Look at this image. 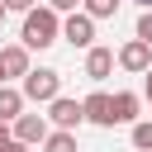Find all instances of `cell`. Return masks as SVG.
<instances>
[{"instance_id": "obj_1", "label": "cell", "mask_w": 152, "mask_h": 152, "mask_svg": "<svg viewBox=\"0 0 152 152\" xmlns=\"http://www.w3.org/2000/svg\"><path fill=\"white\" fill-rule=\"evenodd\" d=\"M19 43L24 48H52V43H62V14H52L48 5H33L28 14H24V28H19Z\"/></svg>"}, {"instance_id": "obj_4", "label": "cell", "mask_w": 152, "mask_h": 152, "mask_svg": "<svg viewBox=\"0 0 152 152\" xmlns=\"http://www.w3.org/2000/svg\"><path fill=\"white\" fill-rule=\"evenodd\" d=\"M52 128H48V119L43 114H19L14 124H10V138L14 142H24V147H43V138H48Z\"/></svg>"}, {"instance_id": "obj_15", "label": "cell", "mask_w": 152, "mask_h": 152, "mask_svg": "<svg viewBox=\"0 0 152 152\" xmlns=\"http://www.w3.org/2000/svg\"><path fill=\"white\" fill-rule=\"evenodd\" d=\"M133 38L152 48V10H142V14H138V33H133Z\"/></svg>"}, {"instance_id": "obj_3", "label": "cell", "mask_w": 152, "mask_h": 152, "mask_svg": "<svg viewBox=\"0 0 152 152\" xmlns=\"http://www.w3.org/2000/svg\"><path fill=\"white\" fill-rule=\"evenodd\" d=\"M48 128H62V133H76L81 124H86V114H81V100H66V95H57L52 104H48Z\"/></svg>"}, {"instance_id": "obj_10", "label": "cell", "mask_w": 152, "mask_h": 152, "mask_svg": "<svg viewBox=\"0 0 152 152\" xmlns=\"http://www.w3.org/2000/svg\"><path fill=\"white\" fill-rule=\"evenodd\" d=\"M81 114H86L90 124H100V128H114V114H109V95H104V90L86 95V100H81Z\"/></svg>"}, {"instance_id": "obj_20", "label": "cell", "mask_w": 152, "mask_h": 152, "mask_svg": "<svg viewBox=\"0 0 152 152\" xmlns=\"http://www.w3.org/2000/svg\"><path fill=\"white\" fill-rule=\"evenodd\" d=\"M5 142H10V124H0V147H5Z\"/></svg>"}, {"instance_id": "obj_14", "label": "cell", "mask_w": 152, "mask_h": 152, "mask_svg": "<svg viewBox=\"0 0 152 152\" xmlns=\"http://www.w3.org/2000/svg\"><path fill=\"white\" fill-rule=\"evenodd\" d=\"M133 147L138 152H152V119H138L133 124Z\"/></svg>"}, {"instance_id": "obj_22", "label": "cell", "mask_w": 152, "mask_h": 152, "mask_svg": "<svg viewBox=\"0 0 152 152\" xmlns=\"http://www.w3.org/2000/svg\"><path fill=\"white\" fill-rule=\"evenodd\" d=\"M0 24H5V5H0Z\"/></svg>"}, {"instance_id": "obj_7", "label": "cell", "mask_w": 152, "mask_h": 152, "mask_svg": "<svg viewBox=\"0 0 152 152\" xmlns=\"http://www.w3.org/2000/svg\"><path fill=\"white\" fill-rule=\"evenodd\" d=\"M14 76H19V81L28 76V48H24V43L0 48V86H5V81H14Z\"/></svg>"}, {"instance_id": "obj_17", "label": "cell", "mask_w": 152, "mask_h": 152, "mask_svg": "<svg viewBox=\"0 0 152 152\" xmlns=\"http://www.w3.org/2000/svg\"><path fill=\"white\" fill-rule=\"evenodd\" d=\"M0 5H5V14H10V10H14V14H28V10H33V0H0Z\"/></svg>"}, {"instance_id": "obj_2", "label": "cell", "mask_w": 152, "mask_h": 152, "mask_svg": "<svg viewBox=\"0 0 152 152\" xmlns=\"http://www.w3.org/2000/svg\"><path fill=\"white\" fill-rule=\"evenodd\" d=\"M19 95H24V104H28V100H33V104H52V100L62 95V71H52V66H28Z\"/></svg>"}, {"instance_id": "obj_13", "label": "cell", "mask_w": 152, "mask_h": 152, "mask_svg": "<svg viewBox=\"0 0 152 152\" xmlns=\"http://www.w3.org/2000/svg\"><path fill=\"white\" fill-rule=\"evenodd\" d=\"M81 14H90V19H114V14H119V0H81Z\"/></svg>"}, {"instance_id": "obj_8", "label": "cell", "mask_w": 152, "mask_h": 152, "mask_svg": "<svg viewBox=\"0 0 152 152\" xmlns=\"http://www.w3.org/2000/svg\"><path fill=\"white\" fill-rule=\"evenodd\" d=\"M138 109H142V95H133V90H114V95H109L114 124H138Z\"/></svg>"}, {"instance_id": "obj_9", "label": "cell", "mask_w": 152, "mask_h": 152, "mask_svg": "<svg viewBox=\"0 0 152 152\" xmlns=\"http://www.w3.org/2000/svg\"><path fill=\"white\" fill-rule=\"evenodd\" d=\"M109 71H114V48H100V43L86 48V76L90 81H104Z\"/></svg>"}, {"instance_id": "obj_6", "label": "cell", "mask_w": 152, "mask_h": 152, "mask_svg": "<svg viewBox=\"0 0 152 152\" xmlns=\"http://www.w3.org/2000/svg\"><path fill=\"white\" fill-rule=\"evenodd\" d=\"M114 62H119L124 71H133V76H142V71L152 66V48H147V43H138V38H128V43H124V48L114 52Z\"/></svg>"}, {"instance_id": "obj_18", "label": "cell", "mask_w": 152, "mask_h": 152, "mask_svg": "<svg viewBox=\"0 0 152 152\" xmlns=\"http://www.w3.org/2000/svg\"><path fill=\"white\" fill-rule=\"evenodd\" d=\"M0 152H33V147H24V142H14V138H10V142H5Z\"/></svg>"}, {"instance_id": "obj_16", "label": "cell", "mask_w": 152, "mask_h": 152, "mask_svg": "<svg viewBox=\"0 0 152 152\" xmlns=\"http://www.w3.org/2000/svg\"><path fill=\"white\" fill-rule=\"evenodd\" d=\"M48 10H52V14H76L81 0H48Z\"/></svg>"}, {"instance_id": "obj_5", "label": "cell", "mask_w": 152, "mask_h": 152, "mask_svg": "<svg viewBox=\"0 0 152 152\" xmlns=\"http://www.w3.org/2000/svg\"><path fill=\"white\" fill-rule=\"evenodd\" d=\"M62 38H66L71 48H95V19L81 14V10L66 14V19H62Z\"/></svg>"}, {"instance_id": "obj_11", "label": "cell", "mask_w": 152, "mask_h": 152, "mask_svg": "<svg viewBox=\"0 0 152 152\" xmlns=\"http://www.w3.org/2000/svg\"><path fill=\"white\" fill-rule=\"evenodd\" d=\"M24 114V95H19V86H0V124H14Z\"/></svg>"}, {"instance_id": "obj_21", "label": "cell", "mask_w": 152, "mask_h": 152, "mask_svg": "<svg viewBox=\"0 0 152 152\" xmlns=\"http://www.w3.org/2000/svg\"><path fill=\"white\" fill-rule=\"evenodd\" d=\"M138 5H142V10H152V0H138Z\"/></svg>"}, {"instance_id": "obj_19", "label": "cell", "mask_w": 152, "mask_h": 152, "mask_svg": "<svg viewBox=\"0 0 152 152\" xmlns=\"http://www.w3.org/2000/svg\"><path fill=\"white\" fill-rule=\"evenodd\" d=\"M142 95H147V100H152V66H147V71H142Z\"/></svg>"}, {"instance_id": "obj_12", "label": "cell", "mask_w": 152, "mask_h": 152, "mask_svg": "<svg viewBox=\"0 0 152 152\" xmlns=\"http://www.w3.org/2000/svg\"><path fill=\"white\" fill-rule=\"evenodd\" d=\"M43 152H76V133H62V128H52V133L43 138Z\"/></svg>"}]
</instances>
